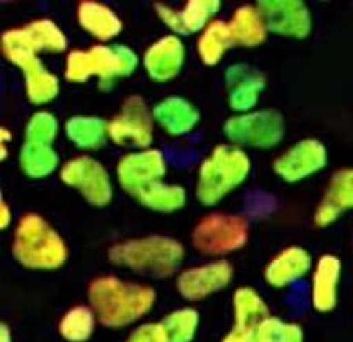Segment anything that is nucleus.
Segmentation results:
<instances>
[{"label":"nucleus","mask_w":353,"mask_h":342,"mask_svg":"<svg viewBox=\"0 0 353 342\" xmlns=\"http://www.w3.org/2000/svg\"><path fill=\"white\" fill-rule=\"evenodd\" d=\"M88 298L89 307L96 313L101 325L125 329L142 320L154 308L156 291L145 284L103 276L89 284Z\"/></svg>","instance_id":"f257e3e1"},{"label":"nucleus","mask_w":353,"mask_h":342,"mask_svg":"<svg viewBox=\"0 0 353 342\" xmlns=\"http://www.w3.org/2000/svg\"><path fill=\"white\" fill-rule=\"evenodd\" d=\"M253 164L248 153L232 144H222L212 149L198 168V202L214 207L229 193L239 189L250 178Z\"/></svg>","instance_id":"f03ea898"},{"label":"nucleus","mask_w":353,"mask_h":342,"mask_svg":"<svg viewBox=\"0 0 353 342\" xmlns=\"http://www.w3.org/2000/svg\"><path fill=\"white\" fill-rule=\"evenodd\" d=\"M12 255L30 271H59L67 262L68 247L46 219L30 212L17 222Z\"/></svg>","instance_id":"7ed1b4c3"},{"label":"nucleus","mask_w":353,"mask_h":342,"mask_svg":"<svg viewBox=\"0 0 353 342\" xmlns=\"http://www.w3.org/2000/svg\"><path fill=\"white\" fill-rule=\"evenodd\" d=\"M111 264L152 277L172 276L185 258V247L169 236L150 235L113 245L108 251Z\"/></svg>","instance_id":"20e7f679"},{"label":"nucleus","mask_w":353,"mask_h":342,"mask_svg":"<svg viewBox=\"0 0 353 342\" xmlns=\"http://www.w3.org/2000/svg\"><path fill=\"white\" fill-rule=\"evenodd\" d=\"M140 59L127 45H94L89 50H72L65 62V79L75 84L96 77L108 89L117 79L130 77Z\"/></svg>","instance_id":"39448f33"},{"label":"nucleus","mask_w":353,"mask_h":342,"mask_svg":"<svg viewBox=\"0 0 353 342\" xmlns=\"http://www.w3.org/2000/svg\"><path fill=\"white\" fill-rule=\"evenodd\" d=\"M2 53L12 66L23 72L28 99L36 106L52 103L60 95V81L39 60L38 52L21 39L16 28L7 30L0 38Z\"/></svg>","instance_id":"423d86ee"},{"label":"nucleus","mask_w":353,"mask_h":342,"mask_svg":"<svg viewBox=\"0 0 353 342\" xmlns=\"http://www.w3.org/2000/svg\"><path fill=\"white\" fill-rule=\"evenodd\" d=\"M285 120L276 110H253L234 115L224 124V135L232 146L272 149L285 137Z\"/></svg>","instance_id":"0eeeda50"},{"label":"nucleus","mask_w":353,"mask_h":342,"mask_svg":"<svg viewBox=\"0 0 353 342\" xmlns=\"http://www.w3.org/2000/svg\"><path fill=\"white\" fill-rule=\"evenodd\" d=\"M250 238L246 218L236 214H208L196 222L192 241L200 254L224 257L241 250Z\"/></svg>","instance_id":"6e6552de"},{"label":"nucleus","mask_w":353,"mask_h":342,"mask_svg":"<svg viewBox=\"0 0 353 342\" xmlns=\"http://www.w3.org/2000/svg\"><path fill=\"white\" fill-rule=\"evenodd\" d=\"M154 117L142 96H130L108 122V134L117 146L147 149L154 140Z\"/></svg>","instance_id":"1a4fd4ad"},{"label":"nucleus","mask_w":353,"mask_h":342,"mask_svg":"<svg viewBox=\"0 0 353 342\" xmlns=\"http://www.w3.org/2000/svg\"><path fill=\"white\" fill-rule=\"evenodd\" d=\"M60 180L77 190L94 207H106L113 200V182L106 168L91 156H77L60 168Z\"/></svg>","instance_id":"9d476101"},{"label":"nucleus","mask_w":353,"mask_h":342,"mask_svg":"<svg viewBox=\"0 0 353 342\" xmlns=\"http://www.w3.org/2000/svg\"><path fill=\"white\" fill-rule=\"evenodd\" d=\"M168 173V163L159 149L147 147L125 154L117 164V180L125 192L139 196L154 183L162 182Z\"/></svg>","instance_id":"9b49d317"},{"label":"nucleus","mask_w":353,"mask_h":342,"mask_svg":"<svg viewBox=\"0 0 353 342\" xmlns=\"http://www.w3.org/2000/svg\"><path fill=\"white\" fill-rule=\"evenodd\" d=\"M258 9L268 33L304 39L312 31V14L302 0H259Z\"/></svg>","instance_id":"f8f14e48"},{"label":"nucleus","mask_w":353,"mask_h":342,"mask_svg":"<svg viewBox=\"0 0 353 342\" xmlns=\"http://www.w3.org/2000/svg\"><path fill=\"white\" fill-rule=\"evenodd\" d=\"M327 164V149L318 139H304L273 161V171L287 183L318 175Z\"/></svg>","instance_id":"ddd939ff"},{"label":"nucleus","mask_w":353,"mask_h":342,"mask_svg":"<svg viewBox=\"0 0 353 342\" xmlns=\"http://www.w3.org/2000/svg\"><path fill=\"white\" fill-rule=\"evenodd\" d=\"M232 277L234 269L229 262L215 260L183 271L176 279V287L185 300L201 301L225 289Z\"/></svg>","instance_id":"4468645a"},{"label":"nucleus","mask_w":353,"mask_h":342,"mask_svg":"<svg viewBox=\"0 0 353 342\" xmlns=\"http://www.w3.org/2000/svg\"><path fill=\"white\" fill-rule=\"evenodd\" d=\"M222 3L219 0H190L183 9H172L165 3H156V12L159 19L172 35L185 36L201 33L221 10Z\"/></svg>","instance_id":"2eb2a0df"},{"label":"nucleus","mask_w":353,"mask_h":342,"mask_svg":"<svg viewBox=\"0 0 353 342\" xmlns=\"http://www.w3.org/2000/svg\"><path fill=\"white\" fill-rule=\"evenodd\" d=\"M185 60L186 48L183 39L176 35H168L154 41L145 50L142 66L152 81L168 82L178 77Z\"/></svg>","instance_id":"dca6fc26"},{"label":"nucleus","mask_w":353,"mask_h":342,"mask_svg":"<svg viewBox=\"0 0 353 342\" xmlns=\"http://www.w3.org/2000/svg\"><path fill=\"white\" fill-rule=\"evenodd\" d=\"M234 325L221 342H250L263 320L270 316L265 300L253 287H239L234 293Z\"/></svg>","instance_id":"f3484780"},{"label":"nucleus","mask_w":353,"mask_h":342,"mask_svg":"<svg viewBox=\"0 0 353 342\" xmlns=\"http://www.w3.org/2000/svg\"><path fill=\"white\" fill-rule=\"evenodd\" d=\"M225 84L229 89L227 103L237 115L253 111L266 88L265 77L243 64H236L227 68Z\"/></svg>","instance_id":"a211bd4d"},{"label":"nucleus","mask_w":353,"mask_h":342,"mask_svg":"<svg viewBox=\"0 0 353 342\" xmlns=\"http://www.w3.org/2000/svg\"><path fill=\"white\" fill-rule=\"evenodd\" d=\"M350 209H353V168H343L331 176L323 200L314 212V225L327 228Z\"/></svg>","instance_id":"6ab92c4d"},{"label":"nucleus","mask_w":353,"mask_h":342,"mask_svg":"<svg viewBox=\"0 0 353 342\" xmlns=\"http://www.w3.org/2000/svg\"><path fill=\"white\" fill-rule=\"evenodd\" d=\"M154 122L172 137L190 134L200 124V110L181 96H168L152 108Z\"/></svg>","instance_id":"aec40b11"},{"label":"nucleus","mask_w":353,"mask_h":342,"mask_svg":"<svg viewBox=\"0 0 353 342\" xmlns=\"http://www.w3.org/2000/svg\"><path fill=\"white\" fill-rule=\"evenodd\" d=\"M341 269V260L334 255L319 257L311 284V303L316 312L330 313L336 308Z\"/></svg>","instance_id":"412c9836"},{"label":"nucleus","mask_w":353,"mask_h":342,"mask_svg":"<svg viewBox=\"0 0 353 342\" xmlns=\"http://www.w3.org/2000/svg\"><path fill=\"white\" fill-rule=\"evenodd\" d=\"M312 267V257L305 248L289 247L276 254L265 267V281L268 286L283 289L295 281L302 279Z\"/></svg>","instance_id":"4be33fe9"},{"label":"nucleus","mask_w":353,"mask_h":342,"mask_svg":"<svg viewBox=\"0 0 353 342\" xmlns=\"http://www.w3.org/2000/svg\"><path fill=\"white\" fill-rule=\"evenodd\" d=\"M77 23L85 33L106 43L114 39L123 31L121 17L106 3L96 0H84L77 6Z\"/></svg>","instance_id":"5701e85b"},{"label":"nucleus","mask_w":353,"mask_h":342,"mask_svg":"<svg viewBox=\"0 0 353 342\" xmlns=\"http://www.w3.org/2000/svg\"><path fill=\"white\" fill-rule=\"evenodd\" d=\"M16 30L21 39L38 53H62L68 46L67 35L52 19H34Z\"/></svg>","instance_id":"b1692460"},{"label":"nucleus","mask_w":353,"mask_h":342,"mask_svg":"<svg viewBox=\"0 0 353 342\" xmlns=\"http://www.w3.org/2000/svg\"><path fill=\"white\" fill-rule=\"evenodd\" d=\"M230 36L236 46L254 48L265 43L268 28L258 7L241 6L234 10L232 19L229 23Z\"/></svg>","instance_id":"393cba45"},{"label":"nucleus","mask_w":353,"mask_h":342,"mask_svg":"<svg viewBox=\"0 0 353 342\" xmlns=\"http://www.w3.org/2000/svg\"><path fill=\"white\" fill-rule=\"evenodd\" d=\"M65 134L75 147L84 151H96L110 139L108 122L92 115H75L65 122Z\"/></svg>","instance_id":"a878e982"},{"label":"nucleus","mask_w":353,"mask_h":342,"mask_svg":"<svg viewBox=\"0 0 353 342\" xmlns=\"http://www.w3.org/2000/svg\"><path fill=\"white\" fill-rule=\"evenodd\" d=\"M232 46L236 45L232 41V36H230L229 23L215 19L198 36V59L201 60L203 66L214 67L221 64V60L224 59V55Z\"/></svg>","instance_id":"bb28decb"},{"label":"nucleus","mask_w":353,"mask_h":342,"mask_svg":"<svg viewBox=\"0 0 353 342\" xmlns=\"http://www.w3.org/2000/svg\"><path fill=\"white\" fill-rule=\"evenodd\" d=\"M60 156L53 146L24 142L19 153V167L28 178L41 180L57 171Z\"/></svg>","instance_id":"cd10ccee"},{"label":"nucleus","mask_w":353,"mask_h":342,"mask_svg":"<svg viewBox=\"0 0 353 342\" xmlns=\"http://www.w3.org/2000/svg\"><path fill=\"white\" fill-rule=\"evenodd\" d=\"M135 199L150 211L161 212V214H171V212L185 207L186 190L181 185L157 182L154 185L147 187L145 190H142Z\"/></svg>","instance_id":"c85d7f7f"},{"label":"nucleus","mask_w":353,"mask_h":342,"mask_svg":"<svg viewBox=\"0 0 353 342\" xmlns=\"http://www.w3.org/2000/svg\"><path fill=\"white\" fill-rule=\"evenodd\" d=\"M97 316L91 307L77 305L72 307L59 322V332L67 342H88L94 336Z\"/></svg>","instance_id":"c756f323"},{"label":"nucleus","mask_w":353,"mask_h":342,"mask_svg":"<svg viewBox=\"0 0 353 342\" xmlns=\"http://www.w3.org/2000/svg\"><path fill=\"white\" fill-rule=\"evenodd\" d=\"M169 342H193L200 327V313L194 308H179L162 320Z\"/></svg>","instance_id":"7c9ffc66"},{"label":"nucleus","mask_w":353,"mask_h":342,"mask_svg":"<svg viewBox=\"0 0 353 342\" xmlns=\"http://www.w3.org/2000/svg\"><path fill=\"white\" fill-rule=\"evenodd\" d=\"M250 342H304V329L280 316L263 320Z\"/></svg>","instance_id":"2f4dec72"},{"label":"nucleus","mask_w":353,"mask_h":342,"mask_svg":"<svg viewBox=\"0 0 353 342\" xmlns=\"http://www.w3.org/2000/svg\"><path fill=\"white\" fill-rule=\"evenodd\" d=\"M59 120H57L55 115L46 110H39L32 113L30 120L26 122V127H24L26 142L45 144V146H52L57 137H59Z\"/></svg>","instance_id":"473e14b6"},{"label":"nucleus","mask_w":353,"mask_h":342,"mask_svg":"<svg viewBox=\"0 0 353 342\" xmlns=\"http://www.w3.org/2000/svg\"><path fill=\"white\" fill-rule=\"evenodd\" d=\"M125 342H169L161 322H149L135 327Z\"/></svg>","instance_id":"72a5a7b5"},{"label":"nucleus","mask_w":353,"mask_h":342,"mask_svg":"<svg viewBox=\"0 0 353 342\" xmlns=\"http://www.w3.org/2000/svg\"><path fill=\"white\" fill-rule=\"evenodd\" d=\"M12 222V209L6 200H0V229H7Z\"/></svg>","instance_id":"f704fd0d"},{"label":"nucleus","mask_w":353,"mask_h":342,"mask_svg":"<svg viewBox=\"0 0 353 342\" xmlns=\"http://www.w3.org/2000/svg\"><path fill=\"white\" fill-rule=\"evenodd\" d=\"M0 342H14L12 329L6 322H2V325H0Z\"/></svg>","instance_id":"c9c22d12"},{"label":"nucleus","mask_w":353,"mask_h":342,"mask_svg":"<svg viewBox=\"0 0 353 342\" xmlns=\"http://www.w3.org/2000/svg\"><path fill=\"white\" fill-rule=\"evenodd\" d=\"M12 137H14L12 132H10L9 129H7V127L0 129V144H6V146H7V144L12 140Z\"/></svg>","instance_id":"e433bc0d"},{"label":"nucleus","mask_w":353,"mask_h":342,"mask_svg":"<svg viewBox=\"0 0 353 342\" xmlns=\"http://www.w3.org/2000/svg\"><path fill=\"white\" fill-rule=\"evenodd\" d=\"M0 160H2V161L7 160V146H6V144H0Z\"/></svg>","instance_id":"4c0bfd02"}]
</instances>
